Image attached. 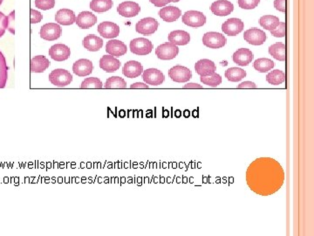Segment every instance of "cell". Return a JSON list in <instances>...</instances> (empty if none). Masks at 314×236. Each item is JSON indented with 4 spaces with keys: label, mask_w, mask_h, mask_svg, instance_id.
Segmentation results:
<instances>
[{
    "label": "cell",
    "mask_w": 314,
    "mask_h": 236,
    "mask_svg": "<svg viewBox=\"0 0 314 236\" xmlns=\"http://www.w3.org/2000/svg\"><path fill=\"white\" fill-rule=\"evenodd\" d=\"M285 182L282 165L272 157H259L249 165L246 183L253 193L271 196L279 192Z\"/></svg>",
    "instance_id": "1"
},
{
    "label": "cell",
    "mask_w": 314,
    "mask_h": 236,
    "mask_svg": "<svg viewBox=\"0 0 314 236\" xmlns=\"http://www.w3.org/2000/svg\"><path fill=\"white\" fill-rule=\"evenodd\" d=\"M49 81L54 86L64 88L68 86L73 82V75L66 69H54L49 75Z\"/></svg>",
    "instance_id": "2"
},
{
    "label": "cell",
    "mask_w": 314,
    "mask_h": 236,
    "mask_svg": "<svg viewBox=\"0 0 314 236\" xmlns=\"http://www.w3.org/2000/svg\"><path fill=\"white\" fill-rule=\"evenodd\" d=\"M130 51L134 55H147L153 50V44L149 39L145 38H137L133 39L130 42Z\"/></svg>",
    "instance_id": "3"
},
{
    "label": "cell",
    "mask_w": 314,
    "mask_h": 236,
    "mask_svg": "<svg viewBox=\"0 0 314 236\" xmlns=\"http://www.w3.org/2000/svg\"><path fill=\"white\" fill-rule=\"evenodd\" d=\"M227 39L222 33L216 31L206 32L203 37V43L205 47L212 49H218L226 45Z\"/></svg>",
    "instance_id": "4"
},
{
    "label": "cell",
    "mask_w": 314,
    "mask_h": 236,
    "mask_svg": "<svg viewBox=\"0 0 314 236\" xmlns=\"http://www.w3.org/2000/svg\"><path fill=\"white\" fill-rule=\"evenodd\" d=\"M179 54V48L177 45L166 42L158 46L156 49V55L158 59L162 60H169V59H175Z\"/></svg>",
    "instance_id": "5"
},
{
    "label": "cell",
    "mask_w": 314,
    "mask_h": 236,
    "mask_svg": "<svg viewBox=\"0 0 314 236\" xmlns=\"http://www.w3.org/2000/svg\"><path fill=\"white\" fill-rule=\"evenodd\" d=\"M182 20L183 24L193 28H201L206 23L205 15L203 12L197 11H188L185 12Z\"/></svg>",
    "instance_id": "6"
},
{
    "label": "cell",
    "mask_w": 314,
    "mask_h": 236,
    "mask_svg": "<svg viewBox=\"0 0 314 236\" xmlns=\"http://www.w3.org/2000/svg\"><path fill=\"white\" fill-rule=\"evenodd\" d=\"M62 34V28L56 23H47L40 29L39 35L47 41H53L59 39Z\"/></svg>",
    "instance_id": "7"
},
{
    "label": "cell",
    "mask_w": 314,
    "mask_h": 236,
    "mask_svg": "<svg viewBox=\"0 0 314 236\" xmlns=\"http://www.w3.org/2000/svg\"><path fill=\"white\" fill-rule=\"evenodd\" d=\"M159 23L154 18H145L137 22L135 30L141 35H151L157 31Z\"/></svg>",
    "instance_id": "8"
},
{
    "label": "cell",
    "mask_w": 314,
    "mask_h": 236,
    "mask_svg": "<svg viewBox=\"0 0 314 236\" xmlns=\"http://www.w3.org/2000/svg\"><path fill=\"white\" fill-rule=\"evenodd\" d=\"M169 76L175 83H184L191 79L192 73L187 67L177 65L169 69Z\"/></svg>",
    "instance_id": "9"
},
{
    "label": "cell",
    "mask_w": 314,
    "mask_h": 236,
    "mask_svg": "<svg viewBox=\"0 0 314 236\" xmlns=\"http://www.w3.org/2000/svg\"><path fill=\"white\" fill-rule=\"evenodd\" d=\"M244 40L253 46L263 45L267 39L266 33L259 28H251L243 33Z\"/></svg>",
    "instance_id": "10"
},
{
    "label": "cell",
    "mask_w": 314,
    "mask_h": 236,
    "mask_svg": "<svg viewBox=\"0 0 314 236\" xmlns=\"http://www.w3.org/2000/svg\"><path fill=\"white\" fill-rule=\"evenodd\" d=\"M142 79L146 84L152 86H159L164 83L165 76L162 72L157 68H149L143 72Z\"/></svg>",
    "instance_id": "11"
},
{
    "label": "cell",
    "mask_w": 314,
    "mask_h": 236,
    "mask_svg": "<svg viewBox=\"0 0 314 236\" xmlns=\"http://www.w3.org/2000/svg\"><path fill=\"white\" fill-rule=\"evenodd\" d=\"M244 24L239 19H229L222 25V30L226 35L236 36L243 31Z\"/></svg>",
    "instance_id": "12"
},
{
    "label": "cell",
    "mask_w": 314,
    "mask_h": 236,
    "mask_svg": "<svg viewBox=\"0 0 314 236\" xmlns=\"http://www.w3.org/2000/svg\"><path fill=\"white\" fill-rule=\"evenodd\" d=\"M100 35L105 39H114L120 34L119 26L110 21H104L100 24L97 28Z\"/></svg>",
    "instance_id": "13"
},
{
    "label": "cell",
    "mask_w": 314,
    "mask_h": 236,
    "mask_svg": "<svg viewBox=\"0 0 314 236\" xmlns=\"http://www.w3.org/2000/svg\"><path fill=\"white\" fill-rule=\"evenodd\" d=\"M117 12L120 15L125 18H132L137 16L141 12L140 5L133 1H126L119 4Z\"/></svg>",
    "instance_id": "14"
},
{
    "label": "cell",
    "mask_w": 314,
    "mask_h": 236,
    "mask_svg": "<svg viewBox=\"0 0 314 236\" xmlns=\"http://www.w3.org/2000/svg\"><path fill=\"white\" fill-rule=\"evenodd\" d=\"M52 59L56 61H63L70 57L71 50L69 47L64 44H55L48 52Z\"/></svg>",
    "instance_id": "15"
},
{
    "label": "cell",
    "mask_w": 314,
    "mask_h": 236,
    "mask_svg": "<svg viewBox=\"0 0 314 236\" xmlns=\"http://www.w3.org/2000/svg\"><path fill=\"white\" fill-rule=\"evenodd\" d=\"M210 10L213 14L224 17L230 15L233 12L234 5L228 0H217L211 4Z\"/></svg>",
    "instance_id": "16"
},
{
    "label": "cell",
    "mask_w": 314,
    "mask_h": 236,
    "mask_svg": "<svg viewBox=\"0 0 314 236\" xmlns=\"http://www.w3.org/2000/svg\"><path fill=\"white\" fill-rule=\"evenodd\" d=\"M94 65L91 60L87 59H80L77 60L73 66V71L78 77H86L92 74Z\"/></svg>",
    "instance_id": "17"
},
{
    "label": "cell",
    "mask_w": 314,
    "mask_h": 236,
    "mask_svg": "<svg viewBox=\"0 0 314 236\" xmlns=\"http://www.w3.org/2000/svg\"><path fill=\"white\" fill-rule=\"evenodd\" d=\"M254 58L253 53L248 48H240L232 56L233 61L241 67L248 66Z\"/></svg>",
    "instance_id": "18"
},
{
    "label": "cell",
    "mask_w": 314,
    "mask_h": 236,
    "mask_svg": "<svg viewBox=\"0 0 314 236\" xmlns=\"http://www.w3.org/2000/svg\"><path fill=\"white\" fill-rule=\"evenodd\" d=\"M143 72V67L136 60H130L125 63L122 68V73L128 78H137Z\"/></svg>",
    "instance_id": "19"
},
{
    "label": "cell",
    "mask_w": 314,
    "mask_h": 236,
    "mask_svg": "<svg viewBox=\"0 0 314 236\" xmlns=\"http://www.w3.org/2000/svg\"><path fill=\"white\" fill-rule=\"evenodd\" d=\"M195 70L200 76H208L216 72V67L210 59H203L196 63Z\"/></svg>",
    "instance_id": "20"
},
{
    "label": "cell",
    "mask_w": 314,
    "mask_h": 236,
    "mask_svg": "<svg viewBox=\"0 0 314 236\" xmlns=\"http://www.w3.org/2000/svg\"><path fill=\"white\" fill-rule=\"evenodd\" d=\"M128 48L124 42L117 39H111L106 45V52L114 57H120L125 55Z\"/></svg>",
    "instance_id": "21"
},
{
    "label": "cell",
    "mask_w": 314,
    "mask_h": 236,
    "mask_svg": "<svg viewBox=\"0 0 314 236\" xmlns=\"http://www.w3.org/2000/svg\"><path fill=\"white\" fill-rule=\"evenodd\" d=\"M76 24L81 29H88L97 23V17L90 12H81L76 18Z\"/></svg>",
    "instance_id": "22"
},
{
    "label": "cell",
    "mask_w": 314,
    "mask_h": 236,
    "mask_svg": "<svg viewBox=\"0 0 314 236\" xmlns=\"http://www.w3.org/2000/svg\"><path fill=\"white\" fill-rule=\"evenodd\" d=\"M55 20L57 23L62 26H70L75 23L76 21V16L75 12L70 9H60L59 10L56 15H55Z\"/></svg>",
    "instance_id": "23"
},
{
    "label": "cell",
    "mask_w": 314,
    "mask_h": 236,
    "mask_svg": "<svg viewBox=\"0 0 314 236\" xmlns=\"http://www.w3.org/2000/svg\"><path fill=\"white\" fill-rule=\"evenodd\" d=\"M121 67V62L112 55H104L100 59V67L107 73L117 71Z\"/></svg>",
    "instance_id": "24"
},
{
    "label": "cell",
    "mask_w": 314,
    "mask_h": 236,
    "mask_svg": "<svg viewBox=\"0 0 314 236\" xmlns=\"http://www.w3.org/2000/svg\"><path fill=\"white\" fill-rule=\"evenodd\" d=\"M51 62L44 55H38L31 59L30 69L31 73H43L50 67Z\"/></svg>",
    "instance_id": "25"
},
{
    "label": "cell",
    "mask_w": 314,
    "mask_h": 236,
    "mask_svg": "<svg viewBox=\"0 0 314 236\" xmlns=\"http://www.w3.org/2000/svg\"><path fill=\"white\" fill-rule=\"evenodd\" d=\"M169 41L170 43L177 45V46H185L189 43L190 41V35L187 31L183 30H176L173 31L169 34Z\"/></svg>",
    "instance_id": "26"
},
{
    "label": "cell",
    "mask_w": 314,
    "mask_h": 236,
    "mask_svg": "<svg viewBox=\"0 0 314 236\" xmlns=\"http://www.w3.org/2000/svg\"><path fill=\"white\" fill-rule=\"evenodd\" d=\"M83 47L90 52H97L103 47V40L98 36L90 34L84 38L82 40Z\"/></svg>",
    "instance_id": "27"
},
{
    "label": "cell",
    "mask_w": 314,
    "mask_h": 236,
    "mask_svg": "<svg viewBox=\"0 0 314 236\" xmlns=\"http://www.w3.org/2000/svg\"><path fill=\"white\" fill-rule=\"evenodd\" d=\"M181 14L180 9L176 6L162 7L159 12V16L166 22H175L180 18Z\"/></svg>",
    "instance_id": "28"
},
{
    "label": "cell",
    "mask_w": 314,
    "mask_h": 236,
    "mask_svg": "<svg viewBox=\"0 0 314 236\" xmlns=\"http://www.w3.org/2000/svg\"><path fill=\"white\" fill-rule=\"evenodd\" d=\"M269 54L279 61H285L286 60V45L282 42H277V43L271 45L269 47Z\"/></svg>",
    "instance_id": "29"
},
{
    "label": "cell",
    "mask_w": 314,
    "mask_h": 236,
    "mask_svg": "<svg viewBox=\"0 0 314 236\" xmlns=\"http://www.w3.org/2000/svg\"><path fill=\"white\" fill-rule=\"evenodd\" d=\"M225 77L232 83H237L246 77V72L239 67H231L225 71Z\"/></svg>",
    "instance_id": "30"
},
{
    "label": "cell",
    "mask_w": 314,
    "mask_h": 236,
    "mask_svg": "<svg viewBox=\"0 0 314 236\" xmlns=\"http://www.w3.org/2000/svg\"><path fill=\"white\" fill-rule=\"evenodd\" d=\"M114 2L113 0H92L90 3V8L96 12H105L113 7Z\"/></svg>",
    "instance_id": "31"
},
{
    "label": "cell",
    "mask_w": 314,
    "mask_h": 236,
    "mask_svg": "<svg viewBox=\"0 0 314 236\" xmlns=\"http://www.w3.org/2000/svg\"><path fill=\"white\" fill-rule=\"evenodd\" d=\"M280 21L278 17L273 15H264L260 18L259 24L262 28L271 31L279 26Z\"/></svg>",
    "instance_id": "32"
},
{
    "label": "cell",
    "mask_w": 314,
    "mask_h": 236,
    "mask_svg": "<svg viewBox=\"0 0 314 236\" xmlns=\"http://www.w3.org/2000/svg\"><path fill=\"white\" fill-rule=\"evenodd\" d=\"M274 66V62L271 59H267V58H260V59H256L253 63L254 68L260 73H265V72L271 70Z\"/></svg>",
    "instance_id": "33"
},
{
    "label": "cell",
    "mask_w": 314,
    "mask_h": 236,
    "mask_svg": "<svg viewBox=\"0 0 314 236\" xmlns=\"http://www.w3.org/2000/svg\"><path fill=\"white\" fill-rule=\"evenodd\" d=\"M267 83L271 85H280L285 83L286 75L283 71L279 69L272 70L266 75Z\"/></svg>",
    "instance_id": "34"
},
{
    "label": "cell",
    "mask_w": 314,
    "mask_h": 236,
    "mask_svg": "<svg viewBox=\"0 0 314 236\" xmlns=\"http://www.w3.org/2000/svg\"><path fill=\"white\" fill-rule=\"evenodd\" d=\"M8 79V67L3 53L0 51V88L6 86Z\"/></svg>",
    "instance_id": "35"
},
{
    "label": "cell",
    "mask_w": 314,
    "mask_h": 236,
    "mask_svg": "<svg viewBox=\"0 0 314 236\" xmlns=\"http://www.w3.org/2000/svg\"><path fill=\"white\" fill-rule=\"evenodd\" d=\"M105 88H126L127 83L124 79L119 76H112L106 81Z\"/></svg>",
    "instance_id": "36"
},
{
    "label": "cell",
    "mask_w": 314,
    "mask_h": 236,
    "mask_svg": "<svg viewBox=\"0 0 314 236\" xmlns=\"http://www.w3.org/2000/svg\"><path fill=\"white\" fill-rule=\"evenodd\" d=\"M201 82L207 85V86L212 87V88H215L217 87L222 83V77L221 75L214 73L212 75H208V76H201Z\"/></svg>",
    "instance_id": "37"
},
{
    "label": "cell",
    "mask_w": 314,
    "mask_h": 236,
    "mask_svg": "<svg viewBox=\"0 0 314 236\" xmlns=\"http://www.w3.org/2000/svg\"><path fill=\"white\" fill-rule=\"evenodd\" d=\"M81 88H102L103 84L102 81L97 77H88L83 81Z\"/></svg>",
    "instance_id": "38"
},
{
    "label": "cell",
    "mask_w": 314,
    "mask_h": 236,
    "mask_svg": "<svg viewBox=\"0 0 314 236\" xmlns=\"http://www.w3.org/2000/svg\"><path fill=\"white\" fill-rule=\"evenodd\" d=\"M55 0H35V6L39 9L47 11L54 7Z\"/></svg>",
    "instance_id": "39"
},
{
    "label": "cell",
    "mask_w": 314,
    "mask_h": 236,
    "mask_svg": "<svg viewBox=\"0 0 314 236\" xmlns=\"http://www.w3.org/2000/svg\"><path fill=\"white\" fill-rule=\"evenodd\" d=\"M238 5L242 9L245 10H251L254 9L259 5L260 0H238Z\"/></svg>",
    "instance_id": "40"
},
{
    "label": "cell",
    "mask_w": 314,
    "mask_h": 236,
    "mask_svg": "<svg viewBox=\"0 0 314 236\" xmlns=\"http://www.w3.org/2000/svg\"><path fill=\"white\" fill-rule=\"evenodd\" d=\"M271 34L276 38H284L286 36V23L280 22L277 28L271 30Z\"/></svg>",
    "instance_id": "41"
},
{
    "label": "cell",
    "mask_w": 314,
    "mask_h": 236,
    "mask_svg": "<svg viewBox=\"0 0 314 236\" xmlns=\"http://www.w3.org/2000/svg\"><path fill=\"white\" fill-rule=\"evenodd\" d=\"M7 29V17L0 12V38L4 35Z\"/></svg>",
    "instance_id": "42"
},
{
    "label": "cell",
    "mask_w": 314,
    "mask_h": 236,
    "mask_svg": "<svg viewBox=\"0 0 314 236\" xmlns=\"http://www.w3.org/2000/svg\"><path fill=\"white\" fill-rule=\"evenodd\" d=\"M14 16H15V11H12L10 15L7 16V30L12 34L15 33L14 31Z\"/></svg>",
    "instance_id": "43"
},
{
    "label": "cell",
    "mask_w": 314,
    "mask_h": 236,
    "mask_svg": "<svg viewBox=\"0 0 314 236\" xmlns=\"http://www.w3.org/2000/svg\"><path fill=\"white\" fill-rule=\"evenodd\" d=\"M31 24L39 23L41 20H43V15L40 12L31 9Z\"/></svg>",
    "instance_id": "44"
},
{
    "label": "cell",
    "mask_w": 314,
    "mask_h": 236,
    "mask_svg": "<svg viewBox=\"0 0 314 236\" xmlns=\"http://www.w3.org/2000/svg\"><path fill=\"white\" fill-rule=\"evenodd\" d=\"M274 7L279 12H286V0H275Z\"/></svg>",
    "instance_id": "45"
},
{
    "label": "cell",
    "mask_w": 314,
    "mask_h": 236,
    "mask_svg": "<svg viewBox=\"0 0 314 236\" xmlns=\"http://www.w3.org/2000/svg\"><path fill=\"white\" fill-rule=\"evenodd\" d=\"M149 1L157 7H163L166 4H169L171 2V0H149Z\"/></svg>",
    "instance_id": "46"
},
{
    "label": "cell",
    "mask_w": 314,
    "mask_h": 236,
    "mask_svg": "<svg viewBox=\"0 0 314 236\" xmlns=\"http://www.w3.org/2000/svg\"><path fill=\"white\" fill-rule=\"evenodd\" d=\"M257 85L252 82H244V83H240L237 86V88H256Z\"/></svg>",
    "instance_id": "47"
},
{
    "label": "cell",
    "mask_w": 314,
    "mask_h": 236,
    "mask_svg": "<svg viewBox=\"0 0 314 236\" xmlns=\"http://www.w3.org/2000/svg\"><path fill=\"white\" fill-rule=\"evenodd\" d=\"M131 88H149V85L146 83H135L130 86Z\"/></svg>",
    "instance_id": "48"
},
{
    "label": "cell",
    "mask_w": 314,
    "mask_h": 236,
    "mask_svg": "<svg viewBox=\"0 0 314 236\" xmlns=\"http://www.w3.org/2000/svg\"><path fill=\"white\" fill-rule=\"evenodd\" d=\"M184 88H203V87L201 86L200 84H197V83H188V84H185L183 86Z\"/></svg>",
    "instance_id": "49"
},
{
    "label": "cell",
    "mask_w": 314,
    "mask_h": 236,
    "mask_svg": "<svg viewBox=\"0 0 314 236\" xmlns=\"http://www.w3.org/2000/svg\"><path fill=\"white\" fill-rule=\"evenodd\" d=\"M179 1H180V0H171V2H173V3H177V2H179Z\"/></svg>",
    "instance_id": "50"
},
{
    "label": "cell",
    "mask_w": 314,
    "mask_h": 236,
    "mask_svg": "<svg viewBox=\"0 0 314 236\" xmlns=\"http://www.w3.org/2000/svg\"><path fill=\"white\" fill-rule=\"evenodd\" d=\"M3 1H4V0H0V5L2 4V3H3Z\"/></svg>",
    "instance_id": "51"
}]
</instances>
